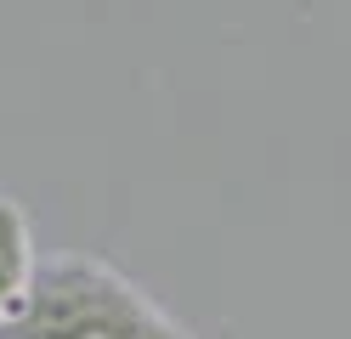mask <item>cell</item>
<instances>
[{
	"mask_svg": "<svg viewBox=\"0 0 351 339\" xmlns=\"http://www.w3.org/2000/svg\"><path fill=\"white\" fill-rule=\"evenodd\" d=\"M0 339H193V328L119 266L97 255H51L34 266V283L0 323Z\"/></svg>",
	"mask_w": 351,
	"mask_h": 339,
	"instance_id": "6da1fadb",
	"label": "cell"
},
{
	"mask_svg": "<svg viewBox=\"0 0 351 339\" xmlns=\"http://www.w3.org/2000/svg\"><path fill=\"white\" fill-rule=\"evenodd\" d=\"M34 232L17 198H0V323L23 305V294L34 283Z\"/></svg>",
	"mask_w": 351,
	"mask_h": 339,
	"instance_id": "7a4b0ae2",
	"label": "cell"
}]
</instances>
